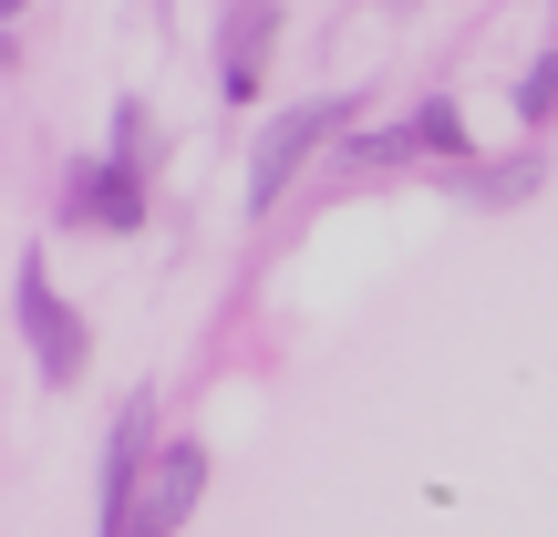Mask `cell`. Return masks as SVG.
Wrapping results in <instances>:
<instances>
[{
    "mask_svg": "<svg viewBox=\"0 0 558 537\" xmlns=\"http://www.w3.org/2000/svg\"><path fill=\"white\" fill-rule=\"evenodd\" d=\"M197 486H207V444H166V455H145V476L124 486V497H104L114 507V527L104 537H177L186 527V507H197Z\"/></svg>",
    "mask_w": 558,
    "mask_h": 537,
    "instance_id": "6da1fadb",
    "label": "cell"
},
{
    "mask_svg": "<svg viewBox=\"0 0 558 537\" xmlns=\"http://www.w3.org/2000/svg\"><path fill=\"white\" fill-rule=\"evenodd\" d=\"M320 135H341V103H290V114L259 135V156H248V207H269L279 186L300 176V156H311Z\"/></svg>",
    "mask_w": 558,
    "mask_h": 537,
    "instance_id": "7a4b0ae2",
    "label": "cell"
},
{
    "mask_svg": "<svg viewBox=\"0 0 558 537\" xmlns=\"http://www.w3.org/2000/svg\"><path fill=\"white\" fill-rule=\"evenodd\" d=\"M269 41H279V0H228V41H218V94H228V103L259 94Z\"/></svg>",
    "mask_w": 558,
    "mask_h": 537,
    "instance_id": "3957f363",
    "label": "cell"
},
{
    "mask_svg": "<svg viewBox=\"0 0 558 537\" xmlns=\"http://www.w3.org/2000/svg\"><path fill=\"white\" fill-rule=\"evenodd\" d=\"M21 331H32V352H41V382H73V362H83V320L52 300V279H41V269H21Z\"/></svg>",
    "mask_w": 558,
    "mask_h": 537,
    "instance_id": "277c9868",
    "label": "cell"
},
{
    "mask_svg": "<svg viewBox=\"0 0 558 537\" xmlns=\"http://www.w3.org/2000/svg\"><path fill=\"white\" fill-rule=\"evenodd\" d=\"M73 218H94V228H135V218H145V186H135V166H124V156L83 166V176H73Z\"/></svg>",
    "mask_w": 558,
    "mask_h": 537,
    "instance_id": "5b68a950",
    "label": "cell"
},
{
    "mask_svg": "<svg viewBox=\"0 0 558 537\" xmlns=\"http://www.w3.org/2000/svg\"><path fill=\"white\" fill-rule=\"evenodd\" d=\"M414 145H435V156H456V145H465V124L445 114V103H424V114H414Z\"/></svg>",
    "mask_w": 558,
    "mask_h": 537,
    "instance_id": "8992f818",
    "label": "cell"
},
{
    "mask_svg": "<svg viewBox=\"0 0 558 537\" xmlns=\"http://www.w3.org/2000/svg\"><path fill=\"white\" fill-rule=\"evenodd\" d=\"M518 114H558V52H548L527 83H518Z\"/></svg>",
    "mask_w": 558,
    "mask_h": 537,
    "instance_id": "52a82bcc",
    "label": "cell"
},
{
    "mask_svg": "<svg viewBox=\"0 0 558 537\" xmlns=\"http://www.w3.org/2000/svg\"><path fill=\"white\" fill-rule=\"evenodd\" d=\"M11 11H21V0H0V21H11Z\"/></svg>",
    "mask_w": 558,
    "mask_h": 537,
    "instance_id": "ba28073f",
    "label": "cell"
}]
</instances>
